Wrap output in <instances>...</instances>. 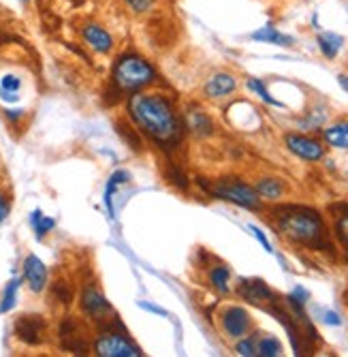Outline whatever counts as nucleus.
Here are the masks:
<instances>
[{
	"label": "nucleus",
	"instance_id": "obj_4",
	"mask_svg": "<svg viewBox=\"0 0 348 357\" xmlns=\"http://www.w3.org/2000/svg\"><path fill=\"white\" fill-rule=\"evenodd\" d=\"M209 192L218 199L231 202V204L246 208V210H259L261 208L259 192L252 186H248L246 182H239V180H220L209 188Z\"/></svg>",
	"mask_w": 348,
	"mask_h": 357
},
{
	"label": "nucleus",
	"instance_id": "obj_37",
	"mask_svg": "<svg viewBox=\"0 0 348 357\" xmlns=\"http://www.w3.org/2000/svg\"><path fill=\"white\" fill-rule=\"evenodd\" d=\"M73 3H81V0H73Z\"/></svg>",
	"mask_w": 348,
	"mask_h": 357
},
{
	"label": "nucleus",
	"instance_id": "obj_11",
	"mask_svg": "<svg viewBox=\"0 0 348 357\" xmlns=\"http://www.w3.org/2000/svg\"><path fill=\"white\" fill-rule=\"evenodd\" d=\"M24 280L33 294H41L47 287V268L37 255H28L24 259Z\"/></svg>",
	"mask_w": 348,
	"mask_h": 357
},
{
	"label": "nucleus",
	"instance_id": "obj_28",
	"mask_svg": "<svg viewBox=\"0 0 348 357\" xmlns=\"http://www.w3.org/2000/svg\"><path fill=\"white\" fill-rule=\"evenodd\" d=\"M124 5L129 7L133 13L141 15V13H148V11H152V9H154L156 0H124Z\"/></svg>",
	"mask_w": 348,
	"mask_h": 357
},
{
	"label": "nucleus",
	"instance_id": "obj_3",
	"mask_svg": "<svg viewBox=\"0 0 348 357\" xmlns=\"http://www.w3.org/2000/svg\"><path fill=\"white\" fill-rule=\"evenodd\" d=\"M156 71L152 64L139 56V54H124L116 60L113 71H111V82L120 92L135 94L154 84Z\"/></svg>",
	"mask_w": 348,
	"mask_h": 357
},
{
	"label": "nucleus",
	"instance_id": "obj_21",
	"mask_svg": "<svg viewBox=\"0 0 348 357\" xmlns=\"http://www.w3.org/2000/svg\"><path fill=\"white\" fill-rule=\"evenodd\" d=\"M30 225H33V229H35L37 238L43 240V238L54 229V227H56V220L49 218V216H45L41 210H35L33 214H30Z\"/></svg>",
	"mask_w": 348,
	"mask_h": 357
},
{
	"label": "nucleus",
	"instance_id": "obj_22",
	"mask_svg": "<svg viewBox=\"0 0 348 357\" xmlns=\"http://www.w3.org/2000/svg\"><path fill=\"white\" fill-rule=\"evenodd\" d=\"M19 284H22V280H19V278H13V280H9V282H7V287H5V291H3V300H0V312H3V314L15 308V302H17V289H19Z\"/></svg>",
	"mask_w": 348,
	"mask_h": 357
},
{
	"label": "nucleus",
	"instance_id": "obj_10",
	"mask_svg": "<svg viewBox=\"0 0 348 357\" xmlns=\"http://www.w3.org/2000/svg\"><path fill=\"white\" fill-rule=\"evenodd\" d=\"M252 326L250 321V314L239 308V306H229L225 312H223V330L229 338H242L248 334Z\"/></svg>",
	"mask_w": 348,
	"mask_h": 357
},
{
	"label": "nucleus",
	"instance_id": "obj_6",
	"mask_svg": "<svg viewBox=\"0 0 348 357\" xmlns=\"http://www.w3.org/2000/svg\"><path fill=\"white\" fill-rule=\"evenodd\" d=\"M15 336L28 347H39L47 340V321L41 314H22L15 321Z\"/></svg>",
	"mask_w": 348,
	"mask_h": 357
},
{
	"label": "nucleus",
	"instance_id": "obj_30",
	"mask_svg": "<svg viewBox=\"0 0 348 357\" xmlns=\"http://www.w3.org/2000/svg\"><path fill=\"white\" fill-rule=\"evenodd\" d=\"M248 229L252 231V236H255V238H257V240L261 242V246H263V248H265L267 252H274V248H271L269 240L265 238V234H263V231L259 229V227H257V225H250V227H248Z\"/></svg>",
	"mask_w": 348,
	"mask_h": 357
},
{
	"label": "nucleus",
	"instance_id": "obj_9",
	"mask_svg": "<svg viewBox=\"0 0 348 357\" xmlns=\"http://www.w3.org/2000/svg\"><path fill=\"white\" fill-rule=\"evenodd\" d=\"M81 39L92 52H97V54H109L113 50V37L101 24H94V22L86 24L81 28Z\"/></svg>",
	"mask_w": 348,
	"mask_h": 357
},
{
	"label": "nucleus",
	"instance_id": "obj_16",
	"mask_svg": "<svg viewBox=\"0 0 348 357\" xmlns=\"http://www.w3.org/2000/svg\"><path fill=\"white\" fill-rule=\"evenodd\" d=\"M323 137H325V142H327L331 148L348 150V120L335 122V124H331L329 128H325V131H323Z\"/></svg>",
	"mask_w": 348,
	"mask_h": 357
},
{
	"label": "nucleus",
	"instance_id": "obj_29",
	"mask_svg": "<svg viewBox=\"0 0 348 357\" xmlns=\"http://www.w3.org/2000/svg\"><path fill=\"white\" fill-rule=\"evenodd\" d=\"M235 351L244 357H255L257 355V340L255 338H242L235 347Z\"/></svg>",
	"mask_w": 348,
	"mask_h": 357
},
{
	"label": "nucleus",
	"instance_id": "obj_27",
	"mask_svg": "<svg viewBox=\"0 0 348 357\" xmlns=\"http://www.w3.org/2000/svg\"><path fill=\"white\" fill-rule=\"evenodd\" d=\"M54 298H56L60 304L69 306V304L73 302V289H71V284H69L67 280H58V282L54 284Z\"/></svg>",
	"mask_w": 348,
	"mask_h": 357
},
{
	"label": "nucleus",
	"instance_id": "obj_15",
	"mask_svg": "<svg viewBox=\"0 0 348 357\" xmlns=\"http://www.w3.org/2000/svg\"><path fill=\"white\" fill-rule=\"evenodd\" d=\"M252 41H259V43H269V45H282V47H291L295 45V39L291 35H284V32H280L276 26L267 24L259 30H255L250 35Z\"/></svg>",
	"mask_w": 348,
	"mask_h": 357
},
{
	"label": "nucleus",
	"instance_id": "obj_19",
	"mask_svg": "<svg viewBox=\"0 0 348 357\" xmlns=\"http://www.w3.org/2000/svg\"><path fill=\"white\" fill-rule=\"evenodd\" d=\"M19 88H22V79L17 75H5L0 79V99L7 103H15L19 99Z\"/></svg>",
	"mask_w": 348,
	"mask_h": 357
},
{
	"label": "nucleus",
	"instance_id": "obj_8",
	"mask_svg": "<svg viewBox=\"0 0 348 357\" xmlns=\"http://www.w3.org/2000/svg\"><path fill=\"white\" fill-rule=\"evenodd\" d=\"M284 142H287V148L303 158V160H310V163H314V160H321L325 156V148L321 146V142H316L312 137H306V135H287L284 137Z\"/></svg>",
	"mask_w": 348,
	"mask_h": 357
},
{
	"label": "nucleus",
	"instance_id": "obj_38",
	"mask_svg": "<svg viewBox=\"0 0 348 357\" xmlns=\"http://www.w3.org/2000/svg\"><path fill=\"white\" fill-rule=\"evenodd\" d=\"M22 3H28V0H22Z\"/></svg>",
	"mask_w": 348,
	"mask_h": 357
},
{
	"label": "nucleus",
	"instance_id": "obj_20",
	"mask_svg": "<svg viewBox=\"0 0 348 357\" xmlns=\"http://www.w3.org/2000/svg\"><path fill=\"white\" fill-rule=\"evenodd\" d=\"M255 190L259 192V197H263V199H271V202L280 199L282 195H284V186H282V182H280V180H274V178L259 180Z\"/></svg>",
	"mask_w": 348,
	"mask_h": 357
},
{
	"label": "nucleus",
	"instance_id": "obj_31",
	"mask_svg": "<svg viewBox=\"0 0 348 357\" xmlns=\"http://www.w3.org/2000/svg\"><path fill=\"white\" fill-rule=\"evenodd\" d=\"M9 210H11V204L7 199V195L0 190V222H5L7 216H9Z\"/></svg>",
	"mask_w": 348,
	"mask_h": 357
},
{
	"label": "nucleus",
	"instance_id": "obj_33",
	"mask_svg": "<svg viewBox=\"0 0 348 357\" xmlns=\"http://www.w3.org/2000/svg\"><path fill=\"white\" fill-rule=\"evenodd\" d=\"M291 296H293L295 300L303 302V304L308 302V291H306L303 287H295V291H293V294H291Z\"/></svg>",
	"mask_w": 348,
	"mask_h": 357
},
{
	"label": "nucleus",
	"instance_id": "obj_5",
	"mask_svg": "<svg viewBox=\"0 0 348 357\" xmlns=\"http://www.w3.org/2000/svg\"><path fill=\"white\" fill-rule=\"evenodd\" d=\"M94 353L101 357H141V349L133 344L124 334L118 332H103L94 340Z\"/></svg>",
	"mask_w": 348,
	"mask_h": 357
},
{
	"label": "nucleus",
	"instance_id": "obj_35",
	"mask_svg": "<svg viewBox=\"0 0 348 357\" xmlns=\"http://www.w3.org/2000/svg\"><path fill=\"white\" fill-rule=\"evenodd\" d=\"M5 114H7V118H9V120H17V118H22V116H24V112H22V109H7Z\"/></svg>",
	"mask_w": 348,
	"mask_h": 357
},
{
	"label": "nucleus",
	"instance_id": "obj_25",
	"mask_svg": "<svg viewBox=\"0 0 348 357\" xmlns=\"http://www.w3.org/2000/svg\"><path fill=\"white\" fill-rule=\"evenodd\" d=\"M246 86H248V90L255 92L257 96H261V99H263L265 103H269V105H276V107H282V103L274 99V96L269 94V90L265 88V84H263L261 79H257V77H250V79L246 82Z\"/></svg>",
	"mask_w": 348,
	"mask_h": 357
},
{
	"label": "nucleus",
	"instance_id": "obj_1",
	"mask_svg": "<svg viewBox=\"0 0 348 357\" xmlns=\"http://www.w3.org/2000/svg\"><path fill=\"white\" fill-rule=\"evenodd\" d=\"M129 114L141 131L161 146L180 139V120L167 96L158 92H135L129 101Z\"/></svg>",
	"mask_w": 348,
	"mask_h": 357
},
{
	"label": "nucleus",
	"instance_id": "obj_23",
	"mask_svg": "<svg viewBox=\"0 0 348 357\" xmlns=\"http://www.w3.org/2000/svg\"><path fill=\"white\" fill-rule=\"evenodd\" d=\"M229 278H231V272L227 266H216L209 272V282L214 284L216 291H220V294H227L229 291Z\"/></svg>",
	"mask_w": 348,
	"mask_h": 357
},
{
	"label": "nucleus",
	"instance_id": "obj_26",
	"mask_svg": "<svg viewBox=\"0 0 348 357\" xmlns=\"http://www.w3.org/2000/svg\"><path fill=\"white\" fill-rule=\"evenodd\" d=\"M335 236L348 252V206H344L342 212L335 216Z\"/></svg>",
	"mask_w": 348,
	"mask_h": 357
},
{
	"label": "nucleus",
	"instance_id": "obj_14",
	"mask_svg": "<svg viewBox=\"0 0 348 357\" xmlns=\"http://www.w3.org/2000/svg\"><path fill=\"white\" fill-rule=\"evenodd\" d=\"M60 340L67 351H73V353H86L88 351V344L81 338V334L77 332V323L73 317H67V321L60 326Z\"/></svg>",
	"mask_w": 348,
	"mask_h": 357
},
{
	"label": "nucleus",
	"instance_id": "obj_24",
	"mask_svg": "<svg viewBox=\"0 0 348 357\" xmlns=\"http://www.w3.org/2000/svg\"><path fill=\"white\" fill-rule=\"evenodd\" d=\"M282 353V344L278 338L274 336H261L257 340V355H263V357H278Z\"/></svg>",
	"mask_w": 348,
	"mask_h": 357
},
{
	"label": "nucleus",
	"instance_id": "obj_18",
	"mask_svg": "<svg viewBox=\"0 0 348 357\" xmlns=\"http://www.w3.org/2000/svg\"><path fill=\"white\" fill-rule=\"evenodd\" d=\"M186 122H188V128L195 133V135H199V137H207V135H212V131H214V124H212V120H209V116L207 114H203V112H199V109H195V112H191L186 116Z\"/></svg>",
	"mask_w": 348,
	"mask_h": 357
},
{
	"label": "nucleus",
	"instance_id": "obj_36",
	"mask_svg": "<svg viewBox=\"0 0 348 357\" xmlns=\"http://www.w3.org/2000/svg\"><path fill=\"white\" fill-rule=\"evenodd\" d=\"M338 82H340V86L348 92V75H338Z\"/></svg>",
	"mask_w": 348,
	"mask_h": 357
},
{
	"label": "nucleus",
	"instance_id": "obj_32",
	"mask_svg": "<svg viewBox=\"0 0 348 357\" xmlns=\"http://www.w3.org/2000/svg\"><path fill=\"white\" fill-rule=\"evenodd\" d=\"M323 321L327 323V326H342V319L338 317V312H333V310H325L323 312Z\"/></svg>",
	"mask_w": 348,
	"mask_h": 357
},
{
	"label": "nucleus",
	"instance_id": "obj_7",
	"mask_svg": "<svg viewBox=\"0 0 348 357\" xmlns=\"http://www.w3.org/2000/svg\"><path fill=\"white\" fill-rule=\"evenodd\" d=\"M81 310L94 321H105L113 312L111 304L101 294V289H97L94 284H86L81 291Z\"/></svg>",
	"mask_w": 348,
	"mask_h": 357
},
{
	"label": "nucleus",
	"instance_id": "obj_2",
	"mask_svg": "<svg viewBox=\"0 0 348 357\" xmlns=\"http://www.w3.org/2000/svg\"><path fill=\"white\" fill-rule=\"evenodd\" d=\"M278 229L295 244L323 248L325 246V225L319 212L301 206H287L276 210Z\"/></svg>",
	"mask_w": 348,
	"mask_h": 357
},
{
	"label": "nucleus",
	"instance_id": "obj_12",
	"mask_svg": "<svg viewBox=\"0 0 348 357\" xmlns=\"http://www.w3.org/2000/svg\"><path fill=\"white\" fill-rule=\"evenodd\" d=\"M237 294L246 300V302H250V304H265V302H276V296H274V291L263 282V280H248V278H244V280H239V287H237Z\"/></svg>",
	"mask_w": 348,
	"mask_h": 357
},
{
	"label": "nucleus",
	"instance_id": "obj_13",
	"mask_svg": "<svg viewBox=\"0 0 348 357\" xmlns=\"http://www.w3.org/2000/svg\"><path fill=\"white\" fill-rule=\"evenodd\" d=\"M235 88H237V79L231 73H216L207 79L203 92L207 99H223V96H229Z\"/></svg>",
	"mask_w": 348,
	"mask_h": 357
},
{
	"label": "nucleus",
	"instance_id": "obj_17",
	"mask_svg": "<svg viewBox=\"0 0 348 357\" xmlns=\"http://www.w3.org/2000/svg\"><path fill=\"white\" fill-rule=\"evenodd\" d=\"M316 43H319V50L325 58L333 60L342 45H344V37L342 35H335V32H319V37H316Z\"/></svg>",
	"mask_w": 348,
	"mask_h": 357
},
{
	"label": "nucleus",
	"instance_id": "obj_34",
	"mask_svg": "<svg viewBox=\"0 0 348 357\" xmlns=\"http://www.w3.org/2000/svg\"><path fill=\"white\" fill-rule=\"evenodd\" d=\"M139 306H141L143 310H150V312H156V314H167L163 308H156V306H152V304H145V302H139Z\"/></svg>",
	"mask_w": 348,
	"mask_h": 357
}]
</instances>
